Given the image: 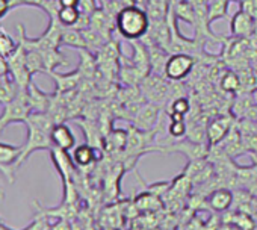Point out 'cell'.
<instances>
[{"mask_svg": "<svg viewBox=\"0 0 257 230\" xmlns=\"http://www.w3.org/2000/svg\"><path fill=\"white\" fill-rule=\"evenodd\" d=\"M10 8H11L10 0H0V20H2L10 13Z\"/></svg>", "mask_w": 257, "mask_h": 230, "instance_id": "obj_29", "label": "cell"}, {"mask_svg": "<svg viewBox=\"0 0 257 230\" xmlns=\"http://www.w3.org/2000/svg\"><path fill=\"white\" fill-rule=\"evenodd\" d=\"M11 71L10 68V62H8V58L5 56H0V79L8 76V73Z\"/></svg>", "mask_w": 257, "mask_h": 230, "instance_id": "obj_28", "label": "cell"}, {"mask_svg": "<svg viewBox=\"0 0 257 230\" xmlns=\"http://www.w3.org/2000/svg\"><path fill=\"white\" fill-rule=\"evenodd\" d=\"M61 44L62 46H70L74 49H88V44L85 41V37L82 34L80 29L77 28H65L62 32V38H61Z\"/></svg>", "mask_w": 257, "mask_h": 230, "instance_id": "obj_17", "label": "cell"}, {"mask_svg": "<svg viewBox=\"0 0 257 230\" xmlns=\"http://www.w3.org/2000/svg\"><path fill=\"white\" fill-rule=\"evenodd\" d=\"M152 20L146 8L128 5L122 8L115 17V29L127 41L143 40L150 31Z\"/></svg>", "mask_w": 257, "mask_h": 230, "instance_id": "obj_2", "label": "cell"}, {"mask_svg": "<svg viewBox=\"0 0 257 230\" xmlns=\"http://www.w3.org/2000/svg\"><path fill=\"white\" fill-rule=\"evenodd\" d=\"M230 2H231V4H237V5H239V4L242 2V0H230Z\"/></svg>", "mask_w": 257, "mask_h": 230, "instance_id": "obj_35", "label": "cell"}, {"mask_svg": "<svg viewBox=\"0 0 257 230\" xmlns=\"http://www.w3.org/2000/svg\"><path fill=\"white\" fill-rule=\"evenodd\" d=\"M49 74L55 80V85H56V89H55L56 92L55 94H58V95L74 91L79 86V83L82 82V79H83V76H82V73H80L79 68H76L71 73H56V71H50Z\"/></svg>", "mask_w": 257, "mask_h": 230, "instance_id": "obj_10", "label": "cell"}, {"mask_svg": "<svg viewBox=\"0 0 257 230\" xmlns=\"http://www.w3.org/2000/svg\"><path fill=\"white\" fill-rule=\"evenodd\" d=\"M32 112L29 97H28V89H20L19 94L5 104V109L0 115V134L4 129L11 125V123H26L29 115Z\"/></svg>", "mask_w": 257, "mask_h": 230, "instance_id": "obj_3", "label": "cell"}, {"mask_svg": "<svg viewBox=\"0 0 257 230\" xmlns=\"http://www.w3.org/2000/svg\"><path fill=\"white\" fill-rule=\"evenodd\" d=\"M50 137H52L53 147L65 150V152L71 150L76 144V137L65 123H56L52 129Z\"/></svg>", "mask_w": 257, "mask_h": 230, "instance_id": "obj_11", "label": "cell"}, {"mask_svg": "<svg viewBox=\"0 0 257 230\" xmlns=\"http://www.w3.org/2000/svg\"><path fill=\"white\" fill-rule=\"evenodd\" d=\"M246 119H251L252 122L257 123V106H255V104H254V106L249 109V112L246 113Z\"/></svg>", "mask_w": 257, "mask_h": 230, "instance_id": "obj_31", "label": "cell"}, {"mask_svg": "<svg viewBox=\"0 0 257 230\" xmlns=\"http://www.w3.org/2000/svg\"><path fill=\"white\" fill-rule=\"evenodd\" d=\"M237 227L234 225V224H231V222H225L224 225H221V227H218V230H236Z\"/></svg>", "mask_w": 257, "mask_h": 230, "instance_id": "obj_32", "label": "cell"}, {"mask_svg": "<svg viewBox=\"0 0 257 230\" xmlns=\"http://www.w3.org/2000/svg\"><path fill=\"white\" fill-rule=\"evenodd\" d=\"M234 201V192L225 186L213 189L207 195V204L215 212H225Z\"/></svg>", "mask_w": 257, "mask_h": 230, "instance_id": "obj_12", "label": "cell"}, {"mask_svg": "<svg viewBox=\"0 0 257 230\" xmlns=\"http://www.w3.org/2000/svg\"><path fill=\"white\" fill-rule=\"evenodd\" d=\"M80 0H58L59 7H77L79 8Z\"/></svg>", "mask_w": 257, "mask_h": 230, "instance_id": "obj_30", "label": "cell"}, {"mask_svg": "<svg viewBox=\"0 0 257 230\" xmlns=\"http://www.w3.org/2000/svg\"><path fill=\"white\" fill-rule=\"evenodd\" d=\"M197 58L189 53H171L164 70V76L170 82H183L195 68Z\"/></svg>", "mask_w": 257, "mask_h": 230, "instance_id": "obj_4", "label": "cell"}, {"mask_svg": "<svg viewBox=\"0 0 257 230\" xmlns=\"http://www.w3.org/2000/svg\"><path fill=\"white\" fill-rule=\"evenodd\" d=\"M251 97H252V101H254V104L257 106V86L251 91Z\"/></svg>", "mask_w": 257, "mask_h": 230, "instance_id": "obj_34", "label": "cell"}, {"mask_svg": "<svg viewBox=\"0 0 257 230\" xmlns=\"http://www.w3.org/2000/svg\"><path fill=\"white\" fill-rule=\"evenodd\" d=\"M189 110H191V101L186 95L176 97V98H173V101H170L168 113H179V115H185L186 117Z\"/></svg>", "mask_w": 257, "mask_h": 230, "instance_id": "obj_24", "label": "cell"}, {"mask_svg": "<svg viewBox=\"0 0 257 230\" xmlns=\"http://www.w3.org/2000/svg\"><path fill=\"white\" fill-rule=\"evenodd\" d=\"M236 119L233 117V113H222V115H216L215 119H212L207 126H206V132H207V143L209 146H216L219 144L231 131V128L234 126Z\"/></svg>", "mask_w": 257, "mask_h": 230, "instance_id": "obj_6", "label": "cell"}, {"mask_svg": "<svg viewBox=\"0 0 257 230\" xmlns=\"http://www.w3.org/2000/svg\"><path fill=\"white\" fill-rule=\"evenodd\" d=\"M230 0H212L207 4V17L209 23L213 25L218 20H224L228 14V7H230Z\"/></svg>", "mask_w": 257, "mask_h": 230, "instance_id": "obj_19", "label": "cell"}, {"mask_svg": "<svg viewBox=\"0 0 257 230\" xmlns=\"http://www.w3.org/2000/svg\"><path fill=\"white\" fill-rule=\"evenodd\" d=\"M230 222L234 224V225H236L237 228H240V230H251V228L254 227L252 219H251L246 213H243V212L233 215L231 219H230Z\"/></svg>", "mask_w": 257, "mask_h": 230, "instance_id": "obj_25", "label": "cell"}, {"mask_svg": "<svg viewBox=\"0 0 257 230\" xmlns=\"http://www.w3.org/2000/svg\"><path fill=\"white\" fill-rule=\"evenodd\" d=\"M170 117V125H168V134L174 140H180L186 137L188 132V122L185 115L179 113H168Z\"/></svg>", "mask_w": 257, "mask_h": 230, "instance_id": "obj_18", "label": "cell"}, {"mask_svg": "<svg viewBox=\"0 0 257 230\" xmlns=\"http://www.w3.org/2000/svg\"><path fill=\"white\" fill-rule=\"evenodd\" d=\"M239 8L248 13L255 20V38H257V0H242L239 4Z\"/></svg>", "mask_w": 257, "mask_h": 230, "instance_id": "obj_26", "label": "cell"}, {"mask_svg": "<svg viewBox=\"0 0 257 230\" xmlns=\"http://www.w3.org/2000/svg\"><path fill=\"white\" fill-rule=\"evenodd\" d=\"M209 2H212V0H207V4H209Z\"/></svg>", "mask_w": 257, "mask_h": 230, "instance_id": "obj_36", "label": "cell"}, {"mask_svg": "<svg viewBox=\"0 0 257 230\" xmlns=\"http://www.w3.org/2000/svg\"><path fill=\"white\" fill-rule=\"evenodd\" d=\"M170 8L173 10L176 19L179 22H185L186 25L194 28V25H195V8L189 0H180L179 4H176L174 7H170Z\"/></svg>", "mask_w": 257, "mask_h": 230, "instance_id": "obj_15", "label": "cell"}, {"mask_svg": "<svg viewBox=\"0 0 257 230\" xmlns=\"http://www.w3.org/2000/svg\"><path fill=\"white\" fill-rule=\"evenodd\" d=\"M97 152H100V150L94 149L91 144H82V146L74 149L73 161L79 167H88V165H91L92 162H95V161H98L101 158V155L100 153L97 155Z\"/></svg>", "mask_w": 257, "mask_h": 230, "instance_id": "obj_14", "label": "cell"}, {"mask_svg": "<svg viewBox=\"0 0 257 230\" xmlns=\"http://www.w3.org/2000/svg\"><path fill=\"white\" fill-rule=\"evenodd\" d=\"M80 10L77 7H59L56 19L65 28H74L80 20Z\"/></svg>", "mask_w": 257, "mask_h": 230, "instance_id": "obj_20", "label": "cell"}, {"mask_svg": "<svg viewBox=\"0 0 257 230\" xmlns=\"http://www.w3.org/2000/svg\"><path fill=\"white\" fill-rule=\"evenodd\" d=\"M218 83H219V89L222 92L236 94V92L240 91V79H239V74L234 70H231V68H225V71L219 77Z\"/></svg>", "mask_w": 257, "mask_h": 230, "instance_id": "obj_16", "label": "cell"}, {"mask_svg": "<svg viewBox=\"0 0 257 230\" xmlns=\"http://www.w3.org/2000/svg\"><path fill=\"white\" fill-rule=\"evenodd\" d=\"M230 37L233 38H252L255 37V20L252 16L245 13L243 10H237L228 23Z\"/></svg>", "mask_w": 257, "mask_h": 230, "instance_id": "obj_7", "label": "cell"}, {"mask_svg": "<svg viewBox=\"0 0 257 230\" xmlns=\"http://www.w3.org/2000/svg\"><path fill=\"white\" fill-rule=\"evenodd\" d=\"M137 206L140 209H147V210H155V209H159L161 207V198L152 192H144V194H140L137 197Z\"/></svg>", "mask_w": 257, "mask_h": 230, "instance_id": "obj_23", "label": "cell"}, {"mask_svg": "<svg viewBox=\"0 0 257 230\" xmlns=\"http://www.w3.org/2000/svg\"><path fill=\"white\" fill-rule=\"evenodd\" d=\"M164 152H176L183 156H186L188 161H197V159H207L210 146L207 143H197L194 140H189L185 137L183 140H174L171 143L161 144Z\"/></svg>", "mask_w": 257, "mask_h": 230, "instance_id": "obj_5", "label": "cell"}, {"mask_svg": "<svg viewBox=\"0 0 257 230\" xmlns=\"http://www.w3.org/2000/svg\"><path fill=\"white\" fill-rule=\"evenodd\" d=\"M22 155V147L10 146L0 143V171L5 174L10 182H13V176L16 173V162Z\"/></svg>", "mask_w": 257, "mask_h": 230, "instance_id": "obj_9", "label": "cell"}, {"mask_svg": "<svg viewBox=\"0 0 257 230\" xmlns=\"http://www.w3.org/2000/svg\"><path fill=\"white\" fill-rule=\"evenodd\" d=\"M147 4H149V0H134V5H138L141 8H146Z\"/></svg>", "mask_w": 257, "mask_h": 230, "instance_id": "obj_33", "label": "cell"}, {"mask_svg": "<svg viewBox=\"0 0 257 230\" xmlns=\"http://www.w3.org/2000/svg\"><path fill=\"white\" fill-rule=\"evenodd\" d=\"M19 44L13 40V37L5 32V29H0V56L10 58L16 50Z\"/></svg>", "mask_w": 257, "mask_h": 230, "instance_id": "obj_22", "label": "cell"}, {"mask_svg": "<svg viewBox=\"0 0 257 230\" xmlns=\"http://www.w3.org/2000/svg\"><path fill=\"white\" fill-rule=\"evenodd\" d=\"M161 110H162V106H159L156 103H152V101L143 103L140 106V109L137 110L132 122L138 129L152 131L156 128V123L161 119Z\"/></svg>", "mask_w": 257, "mask_h": 230, "instance_id": "obj_8", "label": "cell"}, {"mask_svg": "<svg viewBox=\"0 0 257 230\" xmlns=\"http://www.w3.org/2000/svg\"><path fill=\"white\" fill-rule=\"evenodd\" d=\"M79 10H80L82 14L91 16L92 13H95L98 10V7H97L95 0H80V2H79Z\"/></svg>", "mask_w": 257, "mask_h": 230, "instance_id": "obj_27", "label": "cell"}, {"mask_svg": "<svg viewBox=\"0 0 257 230\" xmlns=\"http://www.w3.org/2000/svg\"><path fill=\"white\" fill-rule=\"evenodd\" d=\"M106 138H107L110 150L122 152V150H125L128 134H127V131H122V129H115V131L110 129V132L107 134Z\"/></svg>", "mask_w": 257, "mask_h": 230, "instance_id": "obj_21", "label": "cell"}, {"mask_svg": "<svg viewBox=\"0 0 257 230\" xmlns=\"http://www.w3.org/2000/svg\"><path fill=\"white\" fill-rule=\"evenodd\" d=\"M28 97L32 112H49V109L52 107V95L41 91L34 82H31V85L28 86Z\"/></svg>", "mask_w": 257, "mask_h": 230, "instance_id": "obj_13", "label": "cell"}, {"mask_svg": "<svg viewBox=\"0 0 257 230\" xmlns=\"http://www.w3.org/2000/svg\"><path fill=\"white\" fill-rule=\"evenodd\" d=\"M28 126V140L26 144L22 146V155L16 162V168L22 165L31 153L37 150H52V129L56 125L55 119L49 112H31L29 119L25 123Z\"/></svg>", "mask_w": 257, "mask_h": 230, "instance_id": "obj_1", "label": "cell"}]
</instances>
